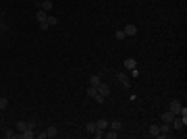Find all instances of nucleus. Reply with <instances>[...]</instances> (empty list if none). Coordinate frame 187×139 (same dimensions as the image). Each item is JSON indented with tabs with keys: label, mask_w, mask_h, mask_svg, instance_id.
Segmentation results:
<instances>
[{
	"label": "nucleus",
	"mask_w": 187,
	"mask_h": 139,
	"mask_svg": "<svg viewBox=\"0 0 187 139\" xmlns=\"http://www.w3.org/2000/svg\"><path fill=\"white\" fill-rule=\"evenodd\" d=\"M158 137H162V139H166L168 135H170V131H173V127H170V122H162V125H158Z\"/></svg>",
	"instance_id": "nucleus-1"
},
{
	"label": "nucleus",
	"mask_w": 187,
	"mask_h": 139,
	"mask_svg": "<svg viewBox=\"0 0 187 139\" xmlns=\"http://www.w3.org/2000/svg\"><path fill=\"white\" fill-rule=\"evenodd\" d=\"M27 129H36V121H19L17 122L19 133H23V131H27Z\"/></svg>",
	"instance_id": "nucleus-2"
},
{
	"label": "nucleus",
	"mask_w": 187,
	"mask_h": 139,
	"mask_svg": "<svg viewBox=\"0 0 187 139\" xmlns=\"http://www.w3.org/2000/svg\"><path fill=\"white\" fill-rule=\"evenodd\" d=\"M116 79H119V83L125 87V89H129V87H131V77L127 75V73H119V75H116Z\"/></svg>",
	"instance_id": "nucleus-3"
},
{
	"label": "nucleus",
	"mask_w": 187,
	"mask_h": 139,
	"mask_svg": "<svg viewBox=\"0 0 187 139\" xmlns=\"http://www.w3.org/2000/svg\"><path fill=\"white\" fill-rule=\"evenodd\" d=\"M185 125H187V118H183V116H175L173 122H170V127H173V129H177V131H179V129H183Z\"/></svg>",
	"instance_id": "nucleus-4"
},
{
	"label": "nucleus",
	"mask_w": 187,
	"mask_h": 139,
	"mask_svg": "<svg viewBox=\"0 0 187 139\" xmlns=\"http://www.w3.org/2000/svg\"><path fill=\"white\" fill-rule=\"evenodd\" d=\"M181 102H179V100H170V104H168V110H170V112H173V114H177V116H179V112H181Z\"/></svg>",
	"instance_id": "nucleus-5"
},
{
	"label": "nucleus",
	"mask_w": 187,
	"mask_h": 139,
	"mask_svg": "<svg viewBox=\"0 0 187 139\" xmlns=\"http://www.w3.org/2000/svg\"><path fill=\"white\" fill-rule=\"evenodd\" d=\"M96 87H98V93H102L104 98H106V96H110V87L106 85V83H102V81H100Z\"/></svg>",
	"instance_id": "nucleus-6"
},
{
	"label": "nucleus",
	"mask_w": 187,
	"mask_h": 139,
	"mask_svg": "<svg viewBox=\"0 0 187 139\" xmlns=\"http://www.w3.org/2000/svg\"><path fill=\"white\" fill-rule=\"evenodd\" d=\"M123 31H125V35H127V37H133V35L137 33V27H135L133 23H129V25H125V29H123Z\"/></svg>",
	"instance_id": "nucleus-7"
},
{
	"label": "nucleus",
	"mask_w": 187,
	"mask_h": 139,
	"mask_svg": "<svg viewBox=\"0 0 187 139\" xmlns=\"http://www.w3.org/2000/svg\"><path fill=\"white\" fill-rule=\"evenodd\" d=\"M52 6H54V2H52V0H44V2H40V8H42V11H46V13H48V11H52Z\"/></svg>",
	"instance_id": "nucleus-8"
},
{
	"label": "nucleus",
	"mask_w": 187,
	"mask_h": 139,
	"mask_svg": "<svg viewBox=\"0 0 187 139\" xmlns=\"http://www.w3.org/2000/svg\"><path fill=\"white\" fill-rule=\"evenodd\" d=\"M21 139H33L36 137V133H33V129H27V131H23V133H17Z\"/></svg>",
	"instance_id": "nucleus-9"
},
{
	"label": "nucleus",
	"mask_w": 187,
	"mask_h": 139,
	"mask_svg": "<svg viewBox=\"0 0 187 139\" xmlns=\"http://www.w3.org/2000/svg\"><path fill=\"white\" fill-rule=\"evenodd\" d=\"M46 19H48V13L40 8V11H37V13H36V21H37V23H44Z\"/></svg>",
	"instance_id": "nucleus-10"
},
{
	"label": "nucleus",
	"mask_w": 187,
	"mask_h": 139,
	"mask_svg": "<svg viewBox=\"0 0 187 139\" xmlns=\"http://www.w3.org/2000/svg\"><path fill=\"white\" fill-rule=\"evenodd\" d=\"M125 67H127V69H135V67H137V60H135V58H133V56H129V58H125Z\"/></svg>",
	"instance_id": "nucleus-11"
},
{
	"label": "nucleus",
	"mask_w": 187,
	"mask_h": 139,
	"mask_svg": "<svg viewBox=\"0 0 187 139\" xmlns=\"http://www.w3.org/2000/svg\"><path fill=\"white\" fill-rule=\"evenodd\" d=\"M175 116H177V114H173L170 110H166V112H164L160 118H162V122H173V118H175Z\"/></svg>",
	"instance_id": "nucleus-12"
},
{
	"label": "nucleus",
	"mask_w": 187,
	"mask_h": 139,
	"mask_svg": "<svg viewBox=\"0 0 187 139\" xmlns=\"http://www.w3.org/2000/svg\"><path fill=\"white\" fill-rule=\"evenodd\" d=\"M96 129H102V131H106V129H108V121H104V118H100V121L96 122Z\"/></svg>",
	"instance_id": "nucleus-13"
},
{
	"label": "nucleus",
	"mask_w": 187,
	"mask_h": 139,
	"mask_svg": "<svg viewBox=\"0 0 187 139\" xmlns=\"http://www.w3.org/2000/svg\"><path fill=\"white\" fill-rule=\"evenodd\" d=\"M158 125H150V137H158Z\"/></svg>",
	"instance_id": "nucleus-14"
},
{
	"label": "nucleus",
	"mask_w": 187,
	"mask_h": 139,
	"mask_svg": "<svg viewBox=\"0 0 187 139\" xmlns=\"http://www.w3.org/2000/svg\"><path fill=\"white\" fill-rule=\"evenodd\" d=\"M56 135H58V129H56V127H50V129L46 131V137H56Z\"/></svg>",
	"instance_id": "nucleus-15"
},
{
	"label": "nucleus",
	"mask_w": 187,
	"mask_h": 139,
	"mask_svg": "<svg viewBox=\"0 0 187 139\" xmlns=\"http://www.w3.org/2000/svg\"><path fill=\"white\" fill-rule=\"evenodd\" d=\"M96 93H98V87H96V85H90V87H87V98H94Z\"/></svg>",
	"instance_id": "nucleus-16"
},
{
	"label": "nucleus",
	"mask_w": 187,
	"mask_h": 139,
	"mask_svg": "<svg viewBox=\"0 0 187 139\" xmlns=\"http://www.w3.org/2000/svg\"><path fill=\"white\" fill-rule=\"evenodd\" d=\"M104 137H108V139H116V137H119V131H114V129H110L108 133H104Z\"/></svg>",
	"instance_id": "nucleus-17"
},
{
	"label": "nucleus",
	"mask_w": 187,
	"mask_h": 139,
	"mask_svg": "<svg viewBox=\"0 0 187 139\" xmlns=\"http://www.w3.org/2000/svg\"><path fill=\"white\" fill-rule=\"evenodd\" d=\"M85 131H87V133H96V122H87V125H85Z\"/></svg>",
	"instance_id": "nucleus-18"
},
{
	"label": "nucleus",
	"mask_w": 187,
	"mask_h": 139,
	"mask_svg": "<svg viewBox=\"0 0 187 139\" xmlns=\"http://www.w3.org/2000/svg\"><path fill=\"white\" fill-rule=\"evenodd\" d=\"M46 23H48L50 27H54V25H58V19H56V17H50V15H48V19H46Z\"/></svg>",
	"instance_id": "nucleus-19"
},
{
	"label": "nucleus",
	"mask_w": 187,
	"mask_h": 139,
	"mask_svg": "<svg viewBox=\"0 0 187 139\" xmlns=\"http://www.w3.org/2000/svg\"><path fill=\"white\" fill-rule=\"evenodd\" d=\"M4 137H6V139H13V137H17V133H15V131H11V129H4Z\"/></svg>",
	"instance_id": "nucleus-20"
},
{
	"label": "nucleus",
	"mask_w": 187,
	"mask_h": 139,
	"mask_svg": "<svg viewBox=\"0 0 187 139\" xmlns=\"http://www.w3.org/2000/svg\"><path fill=\"white\" fill-rule=\"evenodd\" d=\"M114 37H116V39H119V42H121V39H125V37H127V35H125V31H123V29H119V31H116V33H114Z\"/></svg>",
	"instance_id": "nucleus-21"
},
{
	"label": "nucleus",
	"mask_w": 187,
	"mask_h": 139,
	"mask_svg": "<svg viewBox=\"0 0 187 139\" xmlns=\"http://www.w3.org/2000/svg\"><path fill=\"white\" fill-rule=\"evenodd\" d=\"M108 127H110V129H114V131H121V122H119V121L108 122Z\"/></svg>",
	"instance_id": "nucleus-22"
},
{
	"label": "nucleus",
	"mask_w": 187,
	"mask_h": 139,
	"mask_svg": "<svg viewBox=\"0 0 187 139\" xmlns=\"http://www.w3.org/2000/svg\"><path fill=\"white\" fill-rule=\"evenodd\" d=\"M98 83H100V77H98V75L90 77V85H98Z\"/></svg>",
	"instance_id": "nucleus-23"
},
{
	"label": "nucleus",
	"mask_w": 187,
	"mask_h": 139,
	"mask_svg": "<svg viewBox=\"0 0 187 139\" xmlns=\"http://www.w3.org/2000/svg\"><path fill=\"white\" fill-rule=\"evenodd\" d=\"M94 100H96L98 104H104V96H102V93H96V96H94Z\"/></svg>",
	"instance_id": "nucleus-24"
},
{
	"label": "nucleus",
	"mask_w": 187,
	"mask_h": 139,
	"mask_svg": "<svg viewBox=\"0 0 187 139\" xmlns=\"http://www.w3.org/2000/svg\"><path fill=\"white\" fill-rule=\"evenodd\" d=\"M6 106H8V100L6 98H0V110H4Z\"/></svg>",
	"instance_id": "nucleus-25"
},
{
	"label": "nucleus",
	"mask_w": 187,
	"mask_h": 139,
	"mask_svg": "<svg viewBox=\"0 0 187 139\" xmlns=\"http://www.w3.org/2000/svg\"><path fill=\"white\" fill-rule=\"evenodd\" d=\"M40 29H42V31H48V29H50V25L44 21V23H40Z\"/></svg>",
	"instance_id": "nucleus-26"
},
{
	"label": "nucleus",
	"mask_w": 187,
	"mask_h": 139,
	"mask_svg": "<svg viewBox=\"0 0 187 139\" xmlns=\"http://www.w3.org/2000/svg\"><path fill=\"white\" fill-rule=\"evenodd\" d=\"M131 75H133V79H137V77H139V71H137V69H131Z\"/></svg>",
	"instance_id": "nucleus-27"
},
{
	"label": "nucleus",
	"mask_w": 187,
	"mask_h": 139,
	"mask_svg": "<svg viewBox=\"0 0 187 139\" xmlns=\"http://www.w3.org/2000/svg\"><path fill=\"white\" fill-rule=\"evenodd\" d=\"M0 29H2V21H0Z\"/></svg>",
	"instance_id": "nucleus-28"
},
{
	"label": "nucleus",
	"mask_w": 187,
	"mask_h": 139,
	"mask_svg": "<svg viewBox=\"0 0 187 139\" xmlns=\"http://www.w3.org/2000/svg\"><path fill=\"white\" fill-rule=\"evenodd\" d=\"M0 112H2V110H0Z\"/></svg>",
	"instance_id": "nucleus-29"
}]
</instances>
